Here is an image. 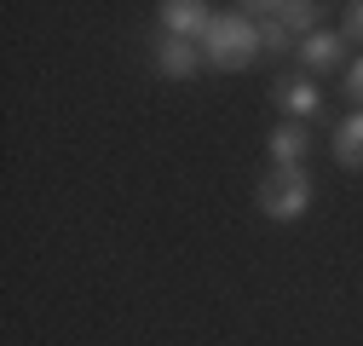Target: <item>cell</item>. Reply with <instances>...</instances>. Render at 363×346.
Masks as SVG:
<instances>
[{
  "label": "cell",
  "mask_w": 363,
  "mask_h": 346,
  "mask_svg": "<svg viewBox=\"0 0 363 346\" xmlns=\"http://www.w3.org/2000/svg\"><path fill=\"white\" fill-rule=\"evenodd\" d=\"M254 52H259V23H254L248 12H237V18H213V23L202 29V58L219 64V69H248Z\"/></svg>",
  "instance_id": "1"
},
{
  "label": "cell",
  "mask_w": 363,
  "mask_h": 346,
  "mask_svg": "<svg viewBox=\"0 0 363 346\" xmlns=\"http://www.w3.org/2000/svg\"><path fill=\"white\" fill-rule=\"evenodd\" d=\"M311 208V173L306 167H277L259 185V213L265 220H300Z\"/></svg>",
  "instance_id": "2"
},
{
  "label": "cell",
  "mask_w": 363,
  "mask_h": 346,
  "mask_svg": "<svg viewBox=\"0 0 363 346\" xmlns=\"http://www.w3.org/2000/svg\"><path fill=\"white\" fill-rule=\"evenodd\" d=\"M346 93H352V99H357V104H363V58H357V64H352V69H346Z\"/></svg>",
  "instance_id": "11"
},
{
  "label": "cell",
  "mask_w": 363,
  "mask_h": 346,
  "mask_svg": "<svg viewBox=\"0 0 363 346\" xmlns=\"http://www.w3.org/2000/svg\"><path fill=\"white\" fill-rule=\"evenodd\" d=\"M311 150V133L306 121H283L277 133H271V156H277V167H300V156Z\"/></svg>",
  "instance_id": "7"
},
{
  "label": "cell",
  "mask_w": 363,
  "mask_h": 346,
  "mask_svg": "<svg viewBox=\"0 0 363 346\" xmlns=\"http://www.w3.org/2000/svg\"><path fill=\"white\" fill-rule=\"evenodd\" d=\"M254 23H259V18H254ZM259 47H271V52H283V47H289V29L265 18V23H259Z\"/></svg>",
  "instance_id": "10"
},
{
  "label": "cell",
  "mask_w": 363,
  "mask_h": 346,
  "mask_svg": "<svg viewBox=\"0 0 363 346\" xmlns=\"http://www.w3.org/2000/svg\"><path fill=\"white\" fill-rule=\"evenodd\" d=\"M271 99H277L294 121H306V116L323 110V99H317V86H311V81H277V86H271Z\"/></svg>",
  "instance_id": "6"
},
{
  "label": "cell",
  "mask_w": 363,
  "mask_h": 346,
  "mask_svg": "<svg viewBox=\"0 0 363 346\" xmlns=\"http://www.w3.org/2000/svg\"><path fill=\"white\" fill-rule=\"evenodd\" d=\"M196 64H202V47H191V40H179V35H167V40H162V52H156V69L173 75V81L196 75Z\"/></svg>",
  "instance_id": "4"
},
{
  "label": "cell",
  "mask_w": 363,
  "mask_h": 346,
  "mask_svg": "<svg viewBox=\"0 0 363 346\" xmlns=\"http://www.w3.org/2000/svg\"><path fill=\"white\" fill-rule=\"evenodd\" d=\"M259 12H271V23H283L289 35L294 29L317 35V6H306V0H277V6H259Z\"/></svg>",
  "instance_id": "8"
},
{
  "label": "cell",
  "mask_w": 363,
  "mask_h": 346,
  "mask_svg": "<svg viewBox=\"0 0 363 346\" xmlns=\"http://www.w3.org/2000/svg\"><path fill=\"white\" fill-rule=\"evenodd\" d=\"M208 23H213V18H208L202 0H167V6H162V29L179 35V40H185V35H202Z\"/></svg>",
  "instance_id": "3"
},
{
  "label": "cell",
  "mask_w": 363,
  "mask_h": 346,
  "mask_svg": "<svg viewBox=\"0 0 363 346\" xmlns=\"http://www.w3.org/2000/svg\"><path fill=\"white\" fill-rule=\"evenodd\" d=\"M346 35L363 40V0H357V6H346Z\"/></svg>",
  "instance_id": "12"
},
{
  "label": "cell",
  "mask_w": 363,
  "mask_h": 346,
  "mask_svg": "<svg viewBox=\"0 0 363 346\" xmlns=\"http://www.w3.org/2000/svg\"><path fill=\"white\" fill-rule=\"evenodd\" d=\"M335 156H340V167H363V110L340 121V133H335Z\"/></svg>",
  "instance_id": "9"
},
{
  "label": "cell",
  "mask_w": 363,
  "mask_h": 346,
  "mask_svg": "<svg viewBox=\"0 0 363 346\" xmlns=\"http://www.w3.org/2000/svg\"><path fill=\"white\" fill-rule=\"evenodd\" d=\"M340 58H346V40H340V35H323V29H317V35H306V40H300V64H306V69H317V75L335 69Z\"/></svg>",
  "instance_id": "5"
}]
</instances>
